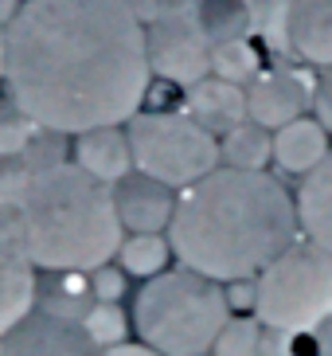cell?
Returning a JSON list of instances; mask_svg holds the SVG:
<instances>
[{
    "label": "cell",
    "mask_w": 332,
    "mask_h": 356,
    "mask_svg": "<svg viewBox=\"0 0 332 356\" xmlns=\"http://www.w3.org/2000/svg\"><path fill=\"white\" fill-rule=\"evenodd\" d=\"M122 286H125V278L117 270H110V266H98V270H94V298H98V302H117Z\"/></svg>",
    "instance_id": "24"
},
{
    "label": "cell",
    "mask_w": 332,
    "mask_h": 356,
    "mask_svg": "<svg viewBox=\"0 0 332 356\" xmlns=\"http://www.w3.org/2000/svg\"><path fill=\"white\" fill-rule=\"evenodd\" d=\"M274 157V141L270 129L254 126V122H242L231 134H223L219 141V161H227V168H250V172H262V165Z\"/></svg>",
    "instance_id": "17"
},
{
    "label": "cell",
    "mask_w": 332,
    "mask_h": 356,
    "mask_svg": "<svg viewBox=\"0 0 332 356\" xmlns=\"http://www.w3.org/2000/svg\"><path fill=\"white\" fill-rule=\"evenodd\" d=\"M254 317L274 333H317L332 317V254L293 239L254 278Z\"/></svg>",
    "instance_id": "5"
},
{
    "label": "cell",
    "mask_w": 332,
    "mask_h": 356,
    "mask_svg": "<svg viewBox=\"0 0 332 356\" xmlns=\"http://www.w3.org/2000/svg\"><path fill=\"white\" fill-rule=\"evenodd\" d=\"M188 114L215 137L231 134L235 126L247 122V90L239 83L219 79V74H208L196 86H188Z\"/></svg>",
    "instance_id": "13"
},
{
    "label": "cell",
    "mask_w": 332,
    "mask_h": 356,
    "mask_svg": "<svg viewBox=\"0 0 332 356\" xmlns=\"http://www.w3.org/2000/svg\"><path fill=\"white\" fill-rule=\"evenodd\" d=\"M117 259H122L125 274H137L141 282H149V278L168 270L172 243H168L165 235H129V239H122Z\"/></svg>",
    "instance_id": "18"
},
{
    "label": "cell",
    "mask_w": 332,
    "mask_h": 356,
    "mask_svg": "<svg viewBox=\"0 0 332 356\" xmlns=\"http://www.w3.org/2000/svg\"><path fill=\"white\" fill-rule=\"evenodd\" d=\"M305 106H309V90L293 71H262L247 90V118L274 134L305 118Z\"/></svg>",
    "instance_id": "10"
},
{
    "label": "cell",
    "mask_w": 332,
    "mask_h": 356,
    "mask_svg": "<svg viewBox=\"0 0 332 356\" xmlns=\"http://www.w3.org/2000/svg\"><path fill=\"white\" fill-rule=\"evenodd\" d=\"M0 74H4V28H0Z\"/></svg>",
    "instance_id": "26"
},
{
    "label": "cell",
    "mask_w": 332,
    "mask_h": 356,
    "mask_svg": "<svg viewBox=\"0 0 332 356\" xmlns=\"http://www.w3.org/2000/svg\"><path fill=\"white\" fill-rule=\"evenodd\" d=\"M329 153H332L329 129H324L317 118H297V122H290V126H281L278 134H274V161H278L285 172L309 177Z\"/></svg>",
    "instance_id": "15"
},
{
    "label": "cell",
    "mask_w": 332,
    "mask_h": 356,
    "mask_svg": "<svg viewBox=\"0 0 332 356\" xmlns=\"http://www.w3.org/2000/svg\"><path fill=\"white\" fill-rule=\"evenodd\" d=\"M78 325H83V333L90 337L102 353L114 348V345H125V317H122V309H117L114 302H94Z\"/></svg>",
    "instance_id": "20"
},
{
    "label": "cell",
    "mask_w": 332,
    "mask_h": 356,
    "mask_svg": "<svg viewBox=\"0 0 332 356\" xmlns=\"http://www.w3.org/2000/svg\"><path fill=\"white\" fill-rule=\"evenodd\" d=\"M16 239L31 266L55 274H94L122 251L114 188L78 165H43L16 204Z\"/></svg>",
    "instance_id": "3"
},
{
    "label": "cell",
    "mask_w": 332,
    "mask_h": 356,
    "mask_svg": "<svg viewBox=\"0 0 332 356\" xmlns=\"http://www.w3.org/2000/svg\"><path fill=\"white\" fill-rule=\"evenodd\" d=\"M297 231V204L266 168L219 165L176 196L168 243L180 266L223 286L258 278Z\"/></svg>",
    "instance_id": "2"
},
{
    "label": "cell",
    "mask_w": 332,
    "mask_h": 356,
    "mask_svg": "<svg viewBox=\"0 0 332 356\" xmlns=\"http://www.w3.org/2000/svg\"><path fill=\"white\" fill-rule=\"evenodd\" d=\"M262 348V321L254 317H231L223 333L215 337V356H258Z\"/></svg>",
    "instance_id": "21"
},
{
    "label": "cell",
    "mask_w": 332,
    "mask_h": 356,
    "mask_svg": "<svg viewBox=\"0 0 332 356\" xmlns=\"http://www.w3.org/2000/svg\"><path fill=\"white\" fill-rule=\"evenodd\" d=\"M102 356H160V353H153V348H145V345H114V348H106Z\"/></svg>",
    "instance_id": "25"
},
{
    "label": "cell",
    "mask_w": 332,
    "mask_h": 356,
    "mask_svg": "<svg viewBox=\"0 0 332 356\" xmlns=\"http://www.w3.org/2000/svg\"><path fill=\"white\" fill-rule=\"evenodd\" d=\"M0 356H102L78 321L59 314H28L12 333L0 337Z\"/></svg>",
    "instance_id": "8"
},
{
    "label": "cell",
    "mask_w": 332,
    "mask_h": 356,
    "mask_svg": "<svg viewBox=\"0 0 332 356\" xmlns=\"http://www.w3.org/2000/svg\"><path fill=\"white\" fill-rule=\"evenodd\" d=\"M293 204H297L301 235L332 254V153L301 180V192Z\"/></svg>",
    "instance_id": "14"
},
{
    "label": "cell",
    "mask_w": 332,
    "mask_h": 356,
    "mask_svg": "<svg viewBox=\"0 0 332 356\" xmlns=\"http://www.w3.org/2000/svg\"><path fill=\"white\" fill-rule=\"evenodd\" d=\"M35 309V274L20 251H0V337Z\"/></svg>",
    "instance_id": "16"
},
{
    "label": "cell",
    "mask_w": 332,
    "mask_h": 356,
    "mask_svg": "<svg viewBox=\"0 0 332 356\" xmlns=\"http://www.w3.org/2000/svg\"><path fill=\"white\" fill-rule=\"evenodd\" d=\"M31 137V122L16 110V114H0V153L4 157H12V153H20L24 145H28Z\"/></svg>",
    "instance_id": "22"
},
{
    "label": "cell",
    "mask_w": 332,
    "mask_h": 356,
    "mask_svg": "<svg viewBox=\"0 0 332 356\" xmlns=\"http://www.w3.org/2000/svg\"><path fill=\"white\" fill-rule=\"evenodd\" d=\"M133 172L160 180L165 188L184 192L219 168V137L208 134L192 114L145 110L125 122Z\"/></svg>",
    "instance_id": "6"
},
{
    "label": "cell",
    "mask_w": 332,
    "mask_h": 356,
    "mask_svg": "<svg viewBox=\"0 0 332 356\" xmlns=\"http://www.w3.org/2000/svg\"><path fill=\"white\" fill-rule=\"evenodd\" d=\"M12 102L31 126H125L153 86L145 28L129 0H28L4 28Z\"/></svg>",
    "instance_id": "1"
},
{
    "label": "cell",
    "mask_w": 332,
    "mask_h": 356,
    "mask_svg": "<svg viewBox=\"0 0 332 356\" xmlns=\"http://www.w3.org/2000/svg\"><path fill=\"white\" fill-rule=\"evenodd\" d=\"M313 110H317V122L332 134V67H324L313 86Z\"/></svg>",
    "instance_id": "23"
},
{
    "label": "cell",
    "mask_w": 332,
    "mask_h": 356,
    "mask_svg": "<svg viewBox=\"0 0 332 356\" xmlns=\"http://www.w3.org/2000/svg\"><path fill=\"white\" fill-rule=\"evenodd\" d=\"M227 321V290L188 266L149 278L133 305L141 345L160 356H208Z\"/></svg>",
    "instance_id": "4"
},
{
    "label": "cell",
    "mask_w": 332,
    "mask_h": 356,
    "mask_svg": "<svg viewBox=\"0 0 332 356\" xmlns=\"http://www.w3.org/2000/svg\"><path fill=\"white\" fill-rule=\"evenodd\" d=\"M285 40L305 63L332 67V0H285Z\"/></svg>",
    "instance_id": "11"
},
{
    "label": "cell",
    "mask_w": 332,
    "mask_h": 356,
    "mask_svg": "<svg viewBox=\"0 0 332 356\" xmlns=\"http://www.w3.org/2000/svg\"><path fill=\"white\" fill-rule=\"evenodd\" d=\"M211 67H215L219 79L227 83H254L258 79V51L250 47L247 40H227V43H215L211 47Z\"/></svg>",
    "instance_id": "19"
},
{
    "label": "cell",
    "mask_w": 332,
    "mask_h": 356,
    "mask_svg": "<svg viewBox=\"0 0 332 356\" xmlns=\"http://www.w3.org/2000/svg\"><path fill=\"white\" fill-rule=\"evenodd\" d=\"M74 165L83 168L86 177L102 180L106 188L122 184L133 172V153H129V137L122 126H102L86 129L74 141Z\"/></svg>",
    "instance_id": "12"
},
{
    "label": "cell",
    "mask_w": 332,
    "mask_h": 356,
    "mask_svg": "<svg viewBox=\"0 0 332 356\" xmlns=\"http://www.w3.org/2000/svg\"><path fill=\"white\" fill-rule=\"evenodd\" d=\"M114 204H117V220L129 235H160L172 223L176 192L165 188L160 180L129 172L122 184H114Z\"/></svg>",
    "instance_id": "9"
},
{
    "label": "cell",
    "mask_w": 332,
    "mask_h": 356,
    "mask_svg": "<svg viewBox=\"0 0 332 356\" xmlns=\"http://www.w3.org/2000/svg\"><path fill=\"white\" fill-rule=\"evenodd\" d=\"M149 67L165 83L196 86L211 71V40L196 12H168L145 32Z\"/></svg>",
    "instance_id": "7"
}]
</instances>
